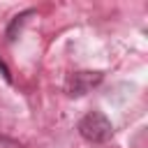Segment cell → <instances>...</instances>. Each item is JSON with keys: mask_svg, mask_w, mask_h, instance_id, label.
<instances>
[{"mask_svg": "<svg viewBox=\"0 0 148 148\" xmlns=\"http://www.w3.org/2000/svg\"><path fill=\"white\" fill-rule=\"evenodd\" d=\"M79 134L90 143H106L113 134V125L104 113L90 111L79 120Z\"/></svg>", "mask_w": 148, "mask_h": 148, "instance_id": "1", "label": "cell"}, {"mask_svg": "<svg viewBox=\"0 0 148 148\" xmlns=\"http://www.w3.org/2000/svg\"><path fill=\"white\" fill-rule=\"evenodd\" d=\"M102 72H72L65 81V92L69 97H81L86 92H90L95 86L102 83Z\"/></svg>", "mask_w": 148, "mask_h": 148, "instance_id": "2", "label": "cell"}, {"mask_svg": "<svg viewBox=\"0 0 148 148\" xmlns=\"http://www.w3.org/2000/svg\"><path fill=\"white\" fill-rule=\"evenodd\" d=\"M30 14H32V9H25V12H21L18 16H14V21H12V23H9V28H7V39H9V42H14V39H16V30L23 25L25 16H30Z\"/></svg>", "mask_w": 148, "mask_h": 148, "instance_id": "3", "label": "cell"}, {"mask_svg": "<svg viewBox=\"0 0 148 148\" xmlns=\"http://www.w3.org/2000/svg\"><path fill=\"white\" fill-rule=\"evenodd\" d=\"M0 148H23L18 141L9 139V136H0Z\"/></svg>", "mask_w": 148, "mask_h": 148, "instance_id": "4", "label": "cell"}]
</instances>
